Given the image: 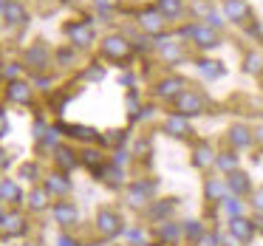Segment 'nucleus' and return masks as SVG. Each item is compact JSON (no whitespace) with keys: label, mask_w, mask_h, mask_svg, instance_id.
Wrapping results in <instances>:
<instances>
[{"label":"nucleus","mask_w":263,"mask_h":246,"mask_svg":"<svg viewBox=\"0 0 263 246\" xmlns=\"http://www.w3.org/2000/svg\"><path fill=\"white\" fill-rule=\"evenodd\" d=\"M60 130H68V136L85 139V142H93V139H97V130H93V127H82V125H63Z\"/></svg>","instance_id":"72a5a7b5"},{"label":"nucleus","mask_w":263,"mask_h":246,"mask_svg":"<svg viewBox=\"0 0 263 246\" xmlns=\"http://www.w3.org/2000/svg\"><path fill=\"white\" fill-rule=\"evenodd\" d=\"M164 14L159 12V9H142L139 12V29L147 31L150 37H161L164 34Z\"/></svg>","instance_id":"39448f33"},{"label":"nucleus","mask_w":263,"mask_h":246,"mask_svg":"<svg viewBox=\"0 0 263 246\" xmlns=\"http://www.w3.org/2000/svg\"><path fill=\"white\" fill-rule=\"evenodd\" d=\"M20 178H26V181H37V178H40V167L31 164V161H29V164H23V167H20Z\"/></svg>","instance_id":"4c0bfd02"},{"label":"nucleus","mask_w":263,"mask_h":246,"mask_svg":"<svg viewBox=\"0 0 263 246\" xmlns=\"http://www.w3.org/2000/svg\"><path fill=\"white\" fill-rule=\"evenodd\" d=\"M9 133V122H6V113L0 110V136H6Z\"/></svg>","instance_id":"49530a36"},{"label":"nucleus","mask_w":263,"mask_h":246,"mask_svg":"<svg viewBox=\"0 0 263 246\" xmlns=\"http://www.w3.org/2000/svg\"><path fill=\"white\" fill-rule=\"evenodd\" d=\"M249 206L255 212H263V187H255L252 190V195H249Z\"/></svg>","instance_id":"58836bf2"},{"label":"nucleus","mask_w":263,"mask_h":246,"mask_svg":"<svg viewBox=\"0 0 263 246\" xmlns=\"http://www.w3.org/2000/svg\"><path fill=\"white\" fill-rule=\"evenodd\" d=\"M156 9L164 14V20H181L184 12H187L184 0H159V6H156Z\"/></svg>","instance_id":"4be33fe9"},{"label":"nucleus","mask_w":263,"mask_h":246,"mask_svg":"<svg viewBox=\"0 0 263 246\" xmlns=\"http://www.w3.org/2000/svg\"><path fill=\"white\" fill-rule=\"evenodd\" d=\"M218 206H221L229 218H243L246 215V204H243V198H238V195H227Z\"/></svg>","instance_id":"cd10ccee"},{"label":"nucleus","mask_w":263,"mask_h":246,"mask_svg":"<svg viewBox=\"0 0 263 246\" xmlns=\"http://www.w3.org/2000/svg\"><path fill=\"white\" fill-rule=\"evenodd\" d=\"M54 212V221L60 223V226H74L77 221H80V210H77L71 201H57V204L51 206Z\"/></svg>","instance_id":"f8f14e48"},{"label":"nucleus","mask_w":263,"mask_h":246,"mask_svg":"<svg viewBox=\"0 0 263 246\" xmlns=\"http://www.w3.org/2000/svg\"><path fill=\"white\" fill-rule=\"evenodd\" d=\"M0 232H3V212H0Z\"/></svg>","instance_id":"3c124183"},{"label":"nucleus","mask_w":263,"mask_h":246,"mask_svg":"<svg viewBox=\"0 0 263 246\" xmlns=\"http://www.w3.org/2000/svg\"><path fill=\"white\" fill-rule=\"evenodd\" d=\"M3 77L14 82V80L20 77V65H17V63H9V65H3Z\"/></svg>","instance_id":"37998d69"},{"label":"nucleus","mask_w":263,"mask_h":246,"mask_svg":"<svg viewBox=\"0 0 263 246\" xmlns=\"http://www.w3.org/2000/svg\"><path fill=\"white\" fill-rule=\"evenodd\" d=\"M29 210L31 212H43V210H48V204H51V195L46 193V187H37V190H31L29 193Z\"/></svg>","instance_id":"a878e982"},{"label":"nucleus","mask_w":263,"mask_h":246,"mask_svg":"<svg viewBox=\"0 0 263 246\" xmlns=\"http://www.w3.org/2000/svg\"><path fill=\"white\" fill-rule=\"evenodd\" d=\"M181 232H184V240L195 243V240L206 232V226H204V221H198V218H187V221H181Z\"/></svg>","instance_id":"bb28decb"},{"label":"nucleus","mask_w":263,"mask_h":246,"mask_svg":"<svg viewBox=\"0 0 263 246\" xmlns=\"http://www.w3.org/2000/svg\"><path fill=\"white\" fill-rule=\"evenodd\" d=\"M206 3H210V0H195L193 6H190V12H193L195 17H206V14H210V6H206Z\"/></svg>","instance_id":"a19ab883"},{"label":"nucleus","mask_w":263,"mask_h":246,"mask_svg":"<svg viewBox=\"0 0 263 246\" xmlns=\"http://www.w3.org/2000/svg\"><path fill=\"white\" fill-rule=\"evenodd\" d=\"M9 99L12 102H17V105H29L31 102V88L26 85V82H20V80H14V82H9Z\"/></svg>","instance_id":"b1692460"},{"label":"nucleus","mask_w":263,"mask_h":246,"mask_svg":"<svg viewBox=\"0 0 263 246\" xmlns=\"http://www.w3.org/2000/svg\"><path fill=\"white\" fill-rule=\"evenodd\" d=\"M102 54L108 60H114V63H122V60L130 57V43H127L125 37H119V34H110V37L102 40Z\"/></svg>","instance_id":"423d86ee"},{"label":"nucleus","mask_w":263,"mask_h":246,"mask_svg":"<svg viewBox=\"0 0 263 246\" xmlns=\"http://www.w3.org/2000/svg\"><path fill=\"white\" fill-rule=\"evenodd\" d=\"M255 139H257V142L263 144V127H260V130H257V133H255Z\"/></svg>","instance_id":"8fccbe9b"},{"label":"nucleus","mask_w":263,"mask_h":246,"mask_svg":"<svg viewBox=\"0 0 263 246\" xmlns=\"http://www.w3.org/2000/svg\"><path fill=\"white\" fill-rule=\"evenodd\" d=\"M227 187H229V195H238V198H249L252 195V178H249V173H243V170H235V173H229L227 176Z\"/></svg>","instance_id":"6e6552de"},{"label":"nucleus","mask_w":263,"mask_h":246,"mask_svg":"<svg viewBox=\"0 0 263 246\" xmlns=\"http://www.w3.org/2000/svg\"><path fill=\"white\" fill-rule=\"evenodd\" d=\"M195 246H221V232H218V229H206V232L195 240Z\"/></svg>","instance_id":"c9c22d12"},{"label":"nucleus","mask_w":263,"mask_h":246,"mask_svg":"<svg viewBox=\"0 0 263 246\" xmlns=\"http://www.w3.org/2000/svg\"><path fill=\"white\" fill-rule=\"evenodd\" d=\"M153 235H156V240L159 243H164V246H176L178 240H184V232H181V221H161V223H156V229H153Z\"/></svg>","instance_id":"0eeeda50"},{"label":"nucleus","mask_w":263,"mask_h":246,"mask_svg":"<svg viewBox=\"0 0 263 246\" xmlns=\"http://www.w3.org/2000/svg\"><path fill=\"white\" fill-rule=\"evenodd\" d=\"M198 71L206 77V80H218V77H223V65L215 63V60H198Z\"/></svg>","instance_id":"473e14b6"},{"label":"nucleus","mask_w":263,"mask_h":246,"mask_svg":"<svg viewBox=\"0 0 263 246\" xmlns=\"http://www.w3.org/2000/svg\"><path fill=\"white\" fill-rule=\"evenodd\" d=\"M93 6H97L99 12H105V14H108V12H114V9L119 6V0H93Z\"/></svg>","instance_id":"79ce46f5"},{"label":"nucleus","mask_w":263,"mask_h":246,"mask_svg":"<svg viewBox=\"0 0 263 246\" xmlns=\"http://www.w3.org/2000/svg\"><path fill=\"white\" fill-rule=\"evenodd\" d=\"M6 164H9V159H6V153L0 150V167H6Z\"/></svg>","instance_id":"09e8293b"},{"label":"nucleus","mask_w":263,"mask_h":246,"mask_svg":"<svg viewBox=\"0 0 263 246\" xmlns=\"http://www.w3.org/2000/svg\"><path fill=\"white\" fill-rule=\"evenodd\" d=\"M223 17L229 20V23H246V20L252 17V9L246 0H223Z\"/></svg>","instance_id":"9d476101"},{"label":"nucleus","mask_w":263,"mask_h":246,"mask_svg":"<svg viewBox=\"0 0 263 246\" xmlns=\"http://www.w3.org/2000/svg\"><path fill=\"white\" fill-rule=\"evenodd\" d=\"M204 195H206V201H218V204H221V201L229 195L227 178H206L204 181Z\"/></svg>","instance_id":"412c9836"},{"label":"nucleus","mask_w":263,"mask_h":246,"mask_svg":"<svg viewBox=\"0 0 263 246\" xmlns=\"http://www.w3.org/2000/svg\"><path fill=\"white\" fill-rule=\"evenodd\" d=\"M156 46H159V54L164 57V63H181V60H184V48H181V43L167 40V37L161 34Z\"/></svg>","instance_id":"a211bd4d"},{"label":"nucleus","mask_w":263,"mask_h":246,"mask_svg":"<svg viewBox=\"0 0 263 246\" xmlns=\"http://www.w3.org/2000/svg\"><path fill=\"white\" fill-rule=\"evenodd\" d=\"M176 210H178V198H153L144 210V215L153 223H161V221H170Z\"/></svg>","instance_id":"20e7f679"},{"label":"nucleus","mask_w":263,"mask_h":246,"mask_svg":"<svg viewBox=\"0 0 263 246\" xmlns=\"http://www.w3.org/2000/svg\"><path fill=\"white\" fill-rule=\"evenodd\" d=\"M223 23H227V17L215 9H210V14L204 17V26H210V29H223Z\"/></svg>","instance_id":"e433bc0d"},{"label":"nucleus","mask_w":263,"mask_h":246,"mask_svg":"<svg viewBox=\"0 0 263 246\" xmlns=\"http://www.w3.org/2000/svg\"><path fill=\"white\" fill-rule=\"evenodd\" d=\"M181 91H187V88H184V80H181V77H164V80L156 85V97L164 99V102H173V99H176Z\"/></svg>","instance_id":"ddd939ff"},{"label":"nucleus","mask_w":263,"mask_h":246,"mask_svg":"<svg viewBox=\"0 0 263 246\" xmlns=\"http://www.w3.org/2000/svg\"><path fill=\"white\" fill-rule=\"evenodd\" d=\"M26 218L20 215V212H3V235H9V238H17V235L26 232Z\"/></svg>","instance_id":"aec40b11"},{"label":"nucleus","mask_w":263,"mask_h":246,"mask_svg":"<svg viewBox=\"0 0 263 246\" xmlns=\"http://www.w3.org/2000/svg\"><path fill=\"white\" fill-rule=\"evenodd\" d=\"M99 178H102L108 187H122V184H125V170L116 167V164H105L102 170H99Z\"/></svg>","instance_id":"393cba45"},{"label":"nucleus","mask_w":263,"mask_h":246,"mask_svg":"<svg viewBox=\"0 0 263 246\" xmlns=\"http://www.w3.org/2000/svg\"><path fill=\"white\" fill-rule=\"evenodd\" d=\"M243 71L246 74H252V77H257V74H263V54L260 51H249L243 57Z\"/></svg>","instance_id":"2f4dec72"},{"label":"nucleus","mask_w":263,"mask_h":246,"mask_svg":"<svg viewBox=\"0 0 263 246\" xmlns=\"http://www.w3.org/2000/svg\"><path fill=\"white\" fill-rule=\"evenodd\" d=\"M215 150H212L210 142H195L193 147V167L198 170H206V167H215Z\"/></svg>","instance_id":"2eb2a0df"},{"label":"nucleus","mask_w":263,"mask_h":246,"mask_svg":"<svg viewBox=\"0 0 263 246\" xmlns=\"http://www.w3.org/2000/svg\"><path fill=\"white\" fill-rule=\"evenodd\" d=\"M173 108H176L178 116H201L206 108V99L201 97L198 91H181L176 99H173Z\"/></svg>","instance_id":"f257e3e1"},{"label":"nucleus","mask_w":263,"mask_h":246,"mask_svg":"<svg viewBox=\"0 0 263 246\" xmlns=\"http://www.w3.org/2000/svg\"><path fill=\"white\" fill-rule=\"evenodd\" d=\"M54 161H57L60 173H65V170H74V167L80 164V159L74 156V150H68V147H57V150H54Z\"/></svg>","instance_id":"c85d7f7f"},{"label":"nucleus","mask_w":263,"mask_h":246,"mask_svg":"<svg viewBox=\"0 0 263 246\" xmlns=\"http://www.w3.org/2000/svg\"><path fill=\"white\" fill-rule=\"evenodd\" d=\"M23 246H37V243H23Z\"/></svg>","instance_id":"603ef678"},{"label":"nucleus","mask_w":263,"mask_h":246,"mask_svg":"<svg viewBox=\"0 0 263 246\" xmlns=\"http://www.w3.org/2000/svg\"><path fill=\"white\" fill-rule=\"evenodd\" d=\"M122 235H125V238L130 240L133 246H142V243H144V232H142V229H125Z\"/></svg>","instance_id":"ea45409f"},{"label":"nucleus","mask_w":263,"mask_h":246,"mask_svg":"<svg viewBox=\"0 0 263 246\" xmlns=\"http://www.w3.org/2000/svg\"><path fill=\"white\" fill-rule=\"evenodd\" d=\"M229 144H232L235 153H238V150H249L252 144H255V133L246 125H232L229 127Z\"/></svg>","instance_id":"4468645a"},{"label":"nucleus","mask_w":263,"mask_h":246,"mask_svg":"<svg viewBox=\"0 0 263 246\" xmlns=\"http://www.w3.org/2000/svg\"><path fill=\"white\" fill-rule=\"evenodd\" d=\"M221 246H246V243H240L238 238H235V235H221Z\"/></svg>","instance_id":"a18cd8bd"},{"label":"nucleus","mask_w":263,"mask_h":246,"mask_svg":"<svg viewBox=\"0 0 263 246\" xmlns=\"http://www.w3.org/2000/svg\"><path fill=\"white\" fill-rule=\"evenodd\" d=\"M102 77H105L102 65H91V68H88V74H85V80H102Z\"/></svg>","instance_id":"c03bdc74"},{"label":"nucleus","mask_w":263,"mask_h":246,"mask_svg":"<svg viewBox=\"0 0 263 246\" xmlns=\"http://www.w3.org/2000/svg\"><path fill=\"white\" fill-rule=\"evenodd\" d=\"M97 229H99V235H105V238H116V235L125 232V223H122V215L116 210L102 206V210L97 212Z\"/></svg>","instance_id":"7ed1b4c3"},{"label":"nucleus","mask_w":263,"mask_h":246,"mask_svg":"<svg viewBox=\"0 0 263 246\" xmlns=\"http://www.w3.org/2000/svg\"><path fill=\"white\" fill-rule=\"evenodd\" d=\"M227 226H229V235H235L240 243H249V240L255 238V232H257L255 223H252V218H246V215L243 218H229Z\"/></svg>","instance_id":"9b49d317"},{"label":"nucleus","mask_w":263,"mask_h":246,"mask_svg":"<svg viewBox=\"0 0 263 246\" xmlns=\"http://www.w3.org/2000/svg\"><path fill=\"white\" fill-rule=\"evenodd\" d=\"M46 193L51 195V198H63V195L71 193V178L65 176V173H51V176L46 178Z\"/></svg>","instance_id":"f3484780"},{"label":"nucleus","mask_w":263,"mask_h":246,"mask_svg":"<svg viewBox=\"0 0 263 246\" xmlns=\"http://www.w3.org/2000/svg\"><path fill=\"white\" fill-rule=\"evenodd\" d=\"M240 164V156L235 153V150H227V153H218L215 156V167L218 173H223V176H229V173H235Z\"/></svg>","instance_id":"5701e85b"},{"label":"nucleus","mask_w":263,"mask_h":246,"mask_svg":"<svg viewBox=\"0 0 263 246\" xmlns=\"http://www.w3.org/2000/svg\"><path fill=\"white\" fill-rule=\"evenodd\" d=\"M3 14H6V20L9 23H26V9H23V3H17V0H9L6 6H3Z\"/></svg>","instance_id":"7c9ffc66"},{"label":"nucleus","mask_w":263,"mask_h":246,"mask_svg":"<svg viewBox=\"0 0 263 246\" xmlns=\"http://www.w3.org/2000/svg\"><path fill=\"white\" fill-rule=\"evenodd\" d=\"M181 37H190L201 51H210V48L218 46V31L210 29V26H204V23H190L187 29L181 31Z\"/></svg>","instance_id":"f03ea898"},{"label":"nucleus","mask_w":263,"mask_h":246,"mask_svg":"<svg viewBox=\"0 0 263 246\" xmlns=\"http://www.w3.org/2000/svg\"><path fill=\"white\" fill-rule=\"evenodd\" d=\"M26 60H29L34 68H43V65L48 63V51L43 46H34V48H29V54H26Z\"/></svg>","instance_id":"f704fd0d"},{"label":"nucleus","mask_w":263,"mask_h":246,"mask_svg":"<svg viewBox=\"0 0 263 246\" xmlns=\"http://www.w3.org/2000/svg\"><path fill=\"white\" fill-rule=\"evenodd\" d=\"M0 201L3 204H20L23 201V190L14 178H0Z\"/></svg>","instance_id":"6ab92c4d"},{"label":"nucleus","mask_w":263,"mask_h":246,"mask_svg":"<svg viewBox=\"0 0 263 246\" xmlns=\"http://www.w3.org/2000/svg\"><path fill=\"white\" fill-rule=\"evenodd\" d=\"M164 133H167V136H176V139H187L190 133H193V127H190V119H187V116L170 113V116L164 119Z\"/></svg>","instance_id":"dca6fc26"},{"label":"nucleus","mask_w":263,"mask_h":246,"mask_svg":"<svg viewBox=\"0 0 263 246\" xmlns=\"http://www.w3.org/2000/svg\"><path fill=\"white\" fill-rule=\"evenodd\" d=\"M65 34H68V40L74 43V46L85 48L93 43V26L88 23V20H80V23H71L68 29H65Z\"/></svg>","instance_id":"1a4fd4ad"},{"label":"nucleus","mask_w":263,"mask_h":246,"mask_svg":"<svg viewBox=\"0 0 263 246\" xmlns=\"http://www.w3.org/2000/svg\"><path fill=\"white\" fill-rule=\"evenodd\" d=\"M57 246H77V243L68 238V235H60V238H57Z\"/></svg>","instance_id":"de8ad7c7"},{"label":"nucleus","mask_w":263,"mask_h":246,"mask_svg":"<svg viewBox=\"0 0 263 246\" xmlns=\"http://www.w3.org/2000/svg\"><path fill=\"white\" fill-rule=\"evenodd\" d=\"M80 161H82L85 167H91V170L97 173V176H99V170H102V167L108 164V161H105V156L99 153V150H91V147L82 150V159H80Z\"/></svg>","instance_id":"c756f323"}]
</instances>
